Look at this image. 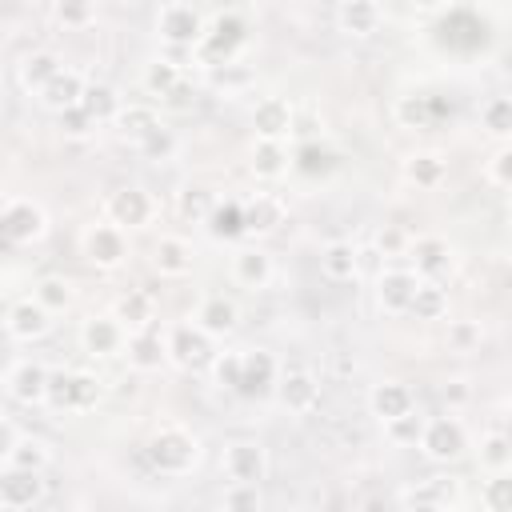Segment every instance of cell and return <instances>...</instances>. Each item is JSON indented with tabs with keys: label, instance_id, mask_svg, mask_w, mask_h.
<instances>
[{
	"label": "cell",
	"instance_id": "1",
	"mask_svg": "<svg viewBox=\"0 0 512 512\" xmlns=\"http://www.w3.org/2000/svg\"><path fill=\"white\" fill-rule=\"evenodd\" d=\"M144 460L160 476H188L200 464V440L180 424H164V428H156L148 436Z\"/></svg>",
	"mask_w": 512,
	"mask_h": 512
},
{
	"label": "cell",
	"instance_id": "2",
	"mask_svg": "<svg viewBox=\"0 0 512 512\" xmlns=\"http://www.w3.org/2000/svg\"><path fill=\"white\" fill-rule=\"evenodd\" d=\"M248 44V24L240 12H216L212 20H204V36H200V56L204 64L220 68V64H232L240 56V48Z\"/></svg>",
	"mask_w": 512,
	"mask_h": 512
},
{
	"label": "cell",
	"instance_id": "3",
	"mask_svg": "<svg viewBox=\"0 0 512 512\" xmlns=\"http://www.w3.org/2000/svg\"><path fill=\"white\" fill-rule=\"evenodd\" d=\"M104 396V380L80 368H64V372H48V396L44 404L60 408V412H88L96 408Z\"/></svg>",
	"mask_w": 512,
	"mask_h": 512
},
{
	"label": "cell",
	"instance_id": "4",
	"mask_svg": "<svg viewBox=\"0 0 512 512\" xmlns=\"http://www.w3.org/2000/svg\"><path fill=\"white\" fill-rule=\"evenodd\" d=\"M416 448H420L432 464H456V460L468 452V428H464L456 416H448V412H444V416H432V420H424Z\"/></svg>",
	"mask_w": 512,
	"mask_h": 512
},
{
	"label": "cell",
	"instance_id": "5",
	"mask_svg": "<svg viewBox=\"0 0 512 512\" xmlns=\"http://www.w3.org/2000/svg\"><path fill=\"white\" fill-rule=\"evenodd\" d=\"M164 348H168V360H172L176 368H184V372H208L212 360H216L212 336H208L204 328H196V324H176V328L168 332Z\"/></svg>",
	"mask_w": 512,
	"mask_h": 512
},
{
	"label": "cell",
	"instance_id": "6",
	"mask_svg": "<svg viewBox=\"0 0 512 512\" xmlns=\"http://www.w3.org/2000/svg\"><path fill=\"white\" fill-rule=\"evenodd\" d=\"M272 392H276L280 408H288V412H296V416H304V412H312V408L320 404V380H316V372L304 368V364H284V368L276 372Z\"/></svg>",
	"mask_w": 512,
	"mask_h": 512
},
{
	"label": "cell",
	"instance_id": "7",
	"mask_svg": "<svg viewBox=\"0 0 512 512\" xmlns=\"http://www.w3.org/2000/svg\"><path fill=\"white\" fill-rule=\"evenodd\" d=\"M80 252H84V260H88L92 268L112 272V268H120V264L128 260V236H124L120 224L104 220V224H92V228L80 236Z\"/></svg>",
	"mask_w": 512,
	"mask_h": 512
},
{
	"label": "cell",
	"instance_id": "8",
	"mask_svg": "<svg viewBox=\"0 0 512 512\" xmlns=\"http://www.w3.org/2000/svg\"><path fill=\"white\" fill-rule=\"evenodd\" d=\"M220 468L228 484H264L268 480V448L260 440H232L224 444Z\"/></svg>",
	"mask_w": 512,
	"mask_h": 512
},
{
	"label": "cell",
	"instance_id": "9",
	"mask_svg": "<svg viewBox=\"0 0 512 512\" xmlns=\"http://www.w3.org/2000/svg\"><path fill=\"white\" fill-rule=\"evenodd\" d=\"M156 32H160V40L168 48H196L200 36H204V16L192 4L172 0V4H164L156 12Z\"/></svg>",
	"mask_w": 512,
	"mask_h": 512
},
{
	"label": "cell",
	"instance_id": "10",
	"mask_svg": "<svg viewBox=\"0 0 512 512\" xmlns=\"http://www.w3.org/2000/svg\"><path fill=\"white\" fill-rule=\"evenodd\" d=\"M0 232H4L12 244H32V240H40V236L48 232V216H44V208H40L36 200L16 196V200H8V204L0 208Z\"/></svg>",
	"mask_w": 512,
	"mask_h": 512
},
{
	"label": "cell",
	"instance_id": "11",
	"mask_svg": "<svg viewBox=\"0 0 512 512\" xmlns=\"http://www.w3.org/2000/svg\"><path fill=\"white\" fill-rule=\"evenodd\" d=\"M124 344H128V328L116 320V312H108V316H88V320L80 324V348H84L92 360H112V356L124 352Z\"/></svg>",
	"mask_w": 512,
	"mask_h": 512
},
{
	"label": "cell",
	"instance_id": "12",
	"mask_svg": "<svg viewBox=\"0 0 512 512\" xmlns=\"http://www.w3.org/2000/svg\"><path fill=\"white\" fill-rule=\"evenodd\" d=\"M104 212H108L112 224H120V228L128 232V228H144V224L152 220L156 200H152L140 184H124V188H116V192L104 200Z\"/></svg>",
	"mask_w": 512,
	"mask_h": 512
},
{
	"label": "cell",
	"instance_id": "13",
	"mask_svg": "<svg viewBox=\"0 0 512 512\" xmlns=\"http://www.w3.org/2000/svg\"><path fill=\"white\" fill-rule=\"evenodd\" d=\"M44 492H48L44 472L16 468V464L0 468V508H32L44 500Z\"/></svg>",
	"mask_w": 512,
	"mask_h": 512
},
{
	"label": "cell",
	"instance_id": "14",
	"mask_svg": "<svg viewBox=\"0 0 512 512\" xmlns=\"http://www.w3.org/2000/svg\"><path fill=\"white\" fill-rule=\"evenodd\" d=\"M48 328H52V312H48L40 300H32V296L8 304V312H4V332H8L12 340H24V344L44 340Z\"/></svg>",
	"mask_w": 512,
	"mask_h": 512
},
{
	"label": "cell",
	"instance_id": "15",
	"mask_svg": "<svg viewBox=\"0 0 512 512\" xmlns=\"http://www.w3.org/2000/svg\"><path fill=\"white\" fill-rule=\"evenodd\" d=\"M400 508H456L460 504V480L452 476H432V480H420V484H408L400 488L396 496Z\"/></svg>",
	"mask_w": 512,
	"mask_h": 512
},
{
	"label": "cell",
	"instance_id": "16",
	"mask_svg": "<svg viewBox=\"0 0 512 512\" xmlns=\"http://www.w3.org/2000/svg\"><path fill=\"white\" fill-rule=\"evenodd\" d=\"M4 384H8V396H12L16 404L36 408V404H44V396H48V368H44L40 360H16V364L8 368V376H4Z\"/></svg>",
	"mask_w": 512,
	"mask_h": 512
},
{
	"label": "cell",
	"instance_id": "17",
	"mask_svg": "<svg viewBox=\"0 0 512 512\" xmlns=\"http://www.w3.org/2000/svg\"><path fill=\"white\" fill-rule=\"evenodd\" d=\"M228 272H232V280H236L240 288H248V292H260V288H268V284H272V276H276V264H272V256H268L264 248L248 244V248H236V252H232V260H228Z\"/></svg>",
	"mask_w": 512,
	"mask_h": 512
},
{
	"label": "cell",
	"instance_id": "18",
	"mask_svg": "<svg viewBox=\"0 0 512 512\" xmlns=\"http://www.w3.org/2000/svg\"><path fill=\"white\" fill-rule=\"evenodd\" d=\"M276 372H280V364H276V356L268 348H248V352H240V384H236V392L240 396H264L276 384Z\"/></svg>",
	"mask_w": 512,
	"mask_h": 512
},
{
	"label": "cell",
	"instance_id": "19",
	"mask_svg": "<svg viewBox=\"0 0 512 512\" xmlns=\"http://www.w3.org/2000/svg\"><path fill=\"white\" fill-rule=\"evenodd\" d=\"M336 164H340V152L328 144V140H296V148H292V172H300V176H308V180H324V176H332L336 172Z\"/></svg>",
	"mask_w": 512,
	"mask_h": 512
},
{
	"label": "cell",
	"instance_id": "20",
	"mask_svg": "<svg viewBox=\"0 0 512 512\" xmlns=\"http://www.w3.org/2000/svg\"><path fill=\"white\" fill-rule=\"evenodd\" d=\"M404 256L412 260V272H416V276L436 280V276H444L448 264H452V244H448L444 236H416V240H408V252H404Z\"/></svg>",
	"mask_w": 512,
	"mask_h": 512
},
{
	"label": "cell",
	"instance_id": "21",
	"mask_svg": "<svg viewBox=\"0 0 512 512\" xmlns=\"http://www.w3.org/2000/svg\"><path fill=\"white\" fill-rule=\"evenodd\" d=\"M288 220V204L276 192H256L244 200V236H268Z\"/></svg>",
	"mask_w": 512,
	"mask_h": 512
},
{
	"label": "cell",
	"instance_id": "22",
	"mask_svg": "<svg viewBox=\"0 0 512 512\" xmlns=\"http://www.w3.org/2000/svg\"><path fill=\"white\" fill-rule=\"evenodd\" d=\"M196 328H204L212 340H220V336H232L236 332V324H240V308H236V300L232 296H224V292H212V296H204L200 300V308H196V320H192Z\"/></svg>",
	"mask_w": 512,
	"mask_h": 512
},
{
	"label": "cell",
	"instance_id": "23",
	"mask_svg": "<svg viewBox=\"0 0 512 512\" xmlns=\"http://www.w3.org/2000/svg\"><path fill=\"white\" fill-rule=\"evenodd\" d=\"M420 280L424 276H416L412 268H384L376 276V304L384 312H408V300H412V292H416Z\"/></svg>",
	"mask_w": 512,
	"mask_h": 512
},
{
	"label": "cell",
	"instance_id": "24",
	"mask_svg": "<svg viewBox=\"0 0 512 512\" xmlns=\"http://www.w3.org/2000/svg\"><path fill=\"white\" fill-rule=\"evenodd\" d=\"M368 408H372V416L380 424H388V420H396V416H404V412L416 408V392L404 380H380L368 392Z\"/></svg>",
	"mask_w": 512,
	"mask_h": 512
},
{
	"label": "cell",
	"instance_id": "25",
	"mask_svg": "<svg viewBox=\"0 0 512 512\" xmlns=\"http://www.w3.org/2000/svg\"><path fill=\"white\" fill-rule=\"evenodd\" d=\"M336 24H340L344 36H352V40H368V36L380 32L384 12H380L376 0H340V8H336Z\"/></svg>",
	"mask_w": 512,
	"mask_h": 512
},
{
	"label": "cell",
	"instance_id": "26",
	"mask_svg": "<svg viewBox=\"0 0 512 512\" xmlns=\"http://www.w3.org/2000/svg\"><path fill=\"white\" fill-rule=\"evenodd\" d=\"M192 264H196V252H192V244H188L184 236H160V240H156V248H152V268H156L160 276L180 280V276L192 272Z\"/></svg>",
	"mask_w": 512,
	"mask_h": 512
},
{
	"label": "cell",
	"instance_id": "27",
	"mask_svg": "<svg viewBox=\"0 0 512 512\" xmlns=\"http://www.w3.org/2000/svg\"><path fill=\"white\" fill-rule=\"evenodd\" d=\"M292 156H288V144L284 140H268V136H256L252 152H248V168L256 180H280L288 172Z\"/></svg>",
	"mask_w": 512,
	"mask_h": 512
},
{
	"label": "cell",
	"instance_id": "28",
	"mask_svg": "<svg viewBox=\"0 0 512 512\" xmlns=\"http://www.w3.org/2000/svg\"><path fill=\"white\" fill-rule=\"evenodd\" d=\"M320 272L336 284H348L360 276V248L352 240H328L320 248Z\"/></svg>",
	"mask_w": 512,
	"mask_h": 512
},
{
	"label": "cell",
	"instance_id": "29",
	"mask_svg": "<svg viewBox=\"0 0 512 512\" xmlns=\"http://www.w3.org/2000/svg\"><path fill=\"white\" fill-rule=\"evenodd\" d=\"M80 92H84V76H80L76 68H60V72L36 92V100H40L48 112H64V108L80 104Z\"/></svg>",
	"mask_w": 512,
	"mask_h": 512
},
{
	"label": "cell",
	"instance_id": "30",
	"mask_svg": "<svg viewBox=\"0 0 512 512\" xmlns=\"http://www.w3.org/2000/svg\"><path fill=\"white\" fill-rule=\"evenodd\" d=\"M124 356L136 372H156L164 360H168V348L160 340V332L152 328H140V332H128V344H124Z\"/></svg>",
	"mask_w": 512,
	"mask_h": 512
},
{
	"label": "cell",
	"instance_id": "31",
	"mask_svg": "<svg viewBox=\"0 0 512 512\" xmlns=\"http://www.w3.org/2000/svg\"><path fill=\"white\" fill-rule=\"evenodd\" d=\"M288 124H292V104H288V100H280V96L256 100V108H252V128H256V136L284 140V136H288Z\"/></svg>",
	"mask_w": 512,
	"mask_h": 512
},
{
	"label": "cell",
	"instance_id": "32",
	"mask_svg": "<svg viewBox=\"0 0 512 512\" xmlns=\"http://www.w3.org/2000/svg\"><path fill=\"white\" fill-rule=\"evenodd\" d=\"M116 320L128 328V332H140V328H152L156 320V296L148 288H128L120 300H116Z\"/></svg>",
	"mask_w": 512,
	"mask_h": 512
},
{
	"label": "cell",
	"instance_id": "33",
	"mask_svg": "<svg viewBox=\"0 0 512 512\" xmlns=\"http://www.w3.org/2000/svg\"><path fill=\"white\" fill-rule=\"evenodd\" d=\"M392 116H396L400 128H432L436 116H440V104L428 92H408V96H396Z\"/></svg>",
	"mask_w": 512,
	"mask_h": 512
},
{
	"label": "cell",
	"instance_id": "34",
	"mask_svg": "<svg viewBox=\"0 0 512 512\" xmlns=\"http://www.w3.org/2000/svg\"><path fill=\"white\" fill-rule=\"evenodd\" d=\"M60 68H64V64H60V56H56L52 48H36V52H28V56L16 64V76H20V88H24V92H40Z\"/></svg>",
	"mask_w": 512,
	"mask_h": 512
},
{
	"label": "cell",
	"instance_id": "35",
	"mask_svg": "<svg viewBox=\"0 0 512 512\" xmlns=\"http://www.w3.org/2000/svg\"><path fill=\"white\" fill-rule=\"evenodd\" d=\"M120 92L108 84V80H84V92H80V108L96 120V124H112L116 112H120Z\"/></svg>",
	"mask_w": 512,
	"mask_h": 512
},
{
	"label": "cell",
	"instance_id": "36",
	"mask_svg": "<svg viewBox=\"0 0 512 512\" xmlns=\"http://www.w3.org/2000/svg\"><path fill=\"white\" fill-rule=\"evenodd\" d=\"M444 176H448V164H444L440 152H412V156L404 160V180L416 184V188H424V192L440 188Z\"/></svg>",
	"mask_w": 512,
	"mask_h": 512
},
{
	"label": "cell",
	"instance_id": "37",
	"mask_svg": "<svg viewBox=\"0 0 512 512\" xmlns=\"http://www.w3.org/2000/svg\"><path fill=\"white\" fill-rule=\"evenodd\" d=\"M204 228L212 240H240L244 236V200H216Z\"/></svg>",
	"mask_w": 512,
	"mask_h": 512
},
{
	"label": "cell",
	"instance_id": "38",
	"mask_svg": "<svg viewBox=\"0 0 512 512\" xmlns=\"http://www.w3.org/2000/svg\"><path fill=\"white\" fill-rule=\"evenodd\" d=\"M180 80H184V68H180L172 56H152V60L144 64V72H140L144 92H148V96H160V100H164Z\"/></svg>",
	"mask_w": 512,
	"mask_h": 512
},
{
	"label": "cell",
	"instance_id": "39",
	"mask_svg": "<svg viewBox=\"0 0 512 512\" xmlns=\"http://www.w3.org/2000/svg\"><path fill=\"white\" fill-rule=\"evenodd\" d=\"M160 124V112L152 108V104H120V112H116V120H112V128L124 136V140H140V136H148L152 128Z\"/></svg>",
	"mask_w": 512,
	"mask_h": 512
},
{
	"label": "cell",
	"instance_id": "40",
	"mask_svg": "<svg viewBox=\"0 0 512 512\" xmlns=\"http://www.w3.org/2000/svg\"><path fill=\"white\" fill-rule=\"evenodd\" d=\"M408 316H416V320H444L448 316V292H444V284L420 280L416 292H412V300H408Z\"/></svg>",
	"mask_w": 512,
	"mask_h": 512
},
{
	"label": "cell",
	"instance_id": "41",
	"mask_svg": "<svg viewBox=\"0 0 512 512\" xmlns=\"http://www.w3.org/2000/svg\"><path fill=\"white\" fill-rule=\"evenodd\" d=\"M480 468L484 472H512V440L504 428H488L480 436Z\"/></svg>",
	"mask_w": 512,
	"mask_h": 512
},
{
	"label": "cell",
	"instance_id": "42",
	"mask_svg": "<svg viewBox=\"0 0 512 512\" xmlns=\"http://www.w3.org/2000/svg\"><path fill=\"white\" fill-rule=\"evenodd\" d=\"M4 464H16V468H32V472H44L52 464V448L40 440V436H16V444L8 448Z\"/></svg>",
	"mask_w": 512,
	"mask_h": 512
},
{
	"label": "cell",
	"instance_id": "43",
	"mask_svg": "<svg viewBox=\"0 0 512 512\" xmlns=\"http://www.w3.org/2000/svg\"><path fill=\"white\" fill-rule=\"evenodd\" d=\"M32 300H40V304L56 316V312H68V308H72L76 292H72V280H64V276H40V280L32 284Z\"/></svg>",
	"mask_w": 512,
	"mask_h": 512
},
{
	"label": "cell",
	"instance_id": "44",
	"mask_svg": "<svg viewBox=\"0 0 512 512\" xmlns=\"http://www.w3.org/2000/svg\"><path fill=\"white\" fill-rule=\"evenodd\" d=\"M212 204H216V192L204 188V184H188V188H180V196H176V212H180V220H188V224H204L208 212H212Z\"/></svg>",
	"mask_w": 512,
	"mask_h": 512
},
{
	"label": "cell",
	"instance_id": "45",
	"mask_svg": "<svg viewBox=\"0 0 512 512\" xmlns=\"http://www.w3.org/2000/svg\"><path fill=\"white\" fill-rule=\"evenodd\" d=\"M480 128L496 140H508L512 136V100L508 96H488L480 104Z\"/></svg>",
	"mask_w": 512,
	"mask_h": 512
},
{
	"label": "cell",
	"instance_id": "46",
	"mask_svg": "<svg viewBox=\"0 0 512 512\" xmlns=\"http://www.w3.org/2000/svg\"><path fill=\"white\" fill-rule=\"evenodd\" d=\"M96 0H56V8H52V16H56V24L60 28H68V32H80V28H88V24H96Z\"/></svg>",
	"mask_w": 512,
	"mask_h": 512
},
{
	"label": "cell",
	"instance_id": "47",
	"mask_svg": "<svg viewBox=\"0 0 512 512\" xmlns=\"http://www.w3.org/2000/svg\"><path fill=\"white\" fill-rule=\"evenodd\" d=\"M176 148H180V140H176V132H172L168 124H156L148 136L136 140V152H140L144 160H172Z\"/></svg>",
	"mask_w": 512,
	"mask_h": 512
},
{
	"label": "cell",
	"instance_id": "48",
	"mask_svg": "<svg viewBox=\"0 0 512 512\" xmlns=\"http://www.w3.org/2000/svg\"><path fill=\"white\" fill-rule=\"evenodd\" d=\"M480 504H484V512H508L512 508V480H508V472H488V480L480 484Z\"/></svg>",
	"mask_w": 512,
	"mask_h": 512
},
{
	"label": "cell",
	"instance_id": "49",
	"mask_svg": "<svg viewBox=\"0 0 512 512\" xmlns=\"http://www.w3.org/2000/svg\"><path fill=\"white\" fill-rule=\"evenodd\" d=\"M420 428H424V416H420L416 408L384 424V432H388V440H392V444H400V448H416V440H420Z\"/></svg>",
	"mask_w": 512,
	"mask_h": 512
},
{
	"label": "cell",
	"instance_id": "50",
	"mask_svg": "<svg viewBox=\"0 0 512 512\" xmlns=\"http://www.w3.org/2000/svg\"><path fill=\"white\" fill-rule=\"evenodd\" d=\"M220 504L232 508V512H256L264 504V496H260V484H228Z\"/></svg>",
	"mask_w": 512,
	"mask_h": 512
},
{
	"label": "cell",
	"instance_id": "51",
	"mask_svg": "<svg viewBox=\"0 0 512 512\" xmlns=\"http://www.w3.org/2000/svg\"><path fill=\"white\" fill-rule=\"evenodd\" d=\"M56 124H60V132H64V136H72V140H84V136H92V132H96V120H92L80 104H72V108H64V112H56Z\"/></svg>",
	"mask_w": 512,
	"mask_h": 512
},
{
	"label": "cell",
	"instance_id": "52",
	"mask_svg": "<svg viewBox=\"0 0 512 512\" xmlns=\"http://www.w3.org/2000/svg\"><path fill=\"white\" fill-rule=\"evenodd\" d=\"M212 380H216V388H224V392H236V384H240V352H216V360H212Z\"/></svg>",
	"mask_w": 512,
	"mask_h": 512
},
{
	"label": "cell",
	"instance_id": "53",
	"mask_svg": "<svg viewBox=\"0 0 512 512\" xmlns=\"http://www.w3.org/2000/svg\"><path fill=\"white\" fill-rule=\"evenodd\" d=\"M484 176H488V184L492 188H508L512 184V148L500 140V148L492 152V160L484 164Z\"/></svg>",
	"mask_w": 512,
	"mask_h": 512
},
{
	"label": "cell",
	"instance_id": "54",
	"mask_svg": "<svg viewBox=\"0 0 512 512\" xmlns=\"http://www.w3.org/2000/svg\"><path fill=\"white\" fill-rule=\"evenodd\" d=\"M448 348H452V352H472V348H480V324H476V320H456V324H448Z\"/></svg>",
	"mask_w": 512,
	"mask_h": 512
},
{
	"label": "cell",
	"instance_id": "55",
	"mask_svg": "<svg viewBox=\"0 0 512 512\" xmlns=\"http://www.w3.org/2000/svg\"><path fill=\"white\" fill-rule=\"evenodd\" d=\"M320 128H324V120H316V112H312V108H292L288 136H296V140H316V136H320Z\"/></svg>",
	"mask_w": 512,
	"mask_h": 512
},
{
	"label": "cell",
	"instance_id": "56",
	"mask_svg": "<svg viewBox=\"0 0 512 512\" xmlns=\"http://www.w3.org/2000/svg\"><path fill=\"white\" fill-rule=\"evenodd\" d=\"M376 248H380L384 256H404V252H408V232H404L400 224H384V228L376 232Z\"/></svg>",
	"mask_w": 512,
	"mask_h": 512
},
{
	"label": "cell",
	"instance_id": "57",
	"mask_svg": "<svg viewBox=\"0 0 512 512\" xmlns=\"http://www.w3.org/2000/svg\"><path fill=\"white\" fill-rule=\"evenodd\" d=\"M440 396H444L448 404H460V400H468V388H464V380H452V384L440 388Z\"/></svg>",
	"mask_w": 512,
	"mask_h": 512
},
{
	"label": "cell",
	"instance_id": "58",
	"mask_svg": "<svg viewBox=\"0 0 512 512\" xmlns=\"http://www.w3.org/2000/svg\"><path fill=\"white\" fill-rule=\"evenodd\" d=\"M16 436H20V432H16V428H12V424H8L4 416H0V460L8 456V448L16 444Z\"/></svg>",
	"mask_w": 512,
	"mask_h": 512
},
{
	"label": "cell",
	"instance_id": "59",
	"mask_svg": "<svg viewBox=\"0 0 512 512\" xmlns=\"http://www.w3.org/2000/svg\"><path fill=\"white\" fill-rule=\"evenodd\" d=\"M444 0H416V8H440Z\"/></svg>",
	"mask_w": 512,
	"mask_h": 512
},
{
	"label": "cell",
	"instance_id": "60",
	"mask_svg": "<svg viewBox=\"0 0 512 512\" xmlns=\"http://www.w3.org/2000/svg\"><path fill=\"white\" fill-rule=\"evenodd\" d=\"M4 292H8V284H4V272H0V300H4Z\"/></svg>",
	"mask_w": 512,
	"mask_h": 512
},
{
	"label": "cell",
	"instance_id": "61",
	"mask_svg": "<svg viewBox=\"0 0 512 512\" xmlns=\"http://www.w3.org/2000/svg\"><path fill=\"white\" fill-rule=\"evenodd\" d=\"M4 356H8V348H4V336H0V364H4Z\"/></svg>",
	"mask_w": 512,
	"mask_h": 512
},
{
	"label": "cell",
	"instance_id": "62",
	"mask_svg": "<svg viewBox=\"0 0 512 512\" xmlns=\"http://www.w3.org/2000/svg\"><path fill=\"white\" fill-rule=\"evenodd\" d=\"M0 96H4V76H0Z\"/></svg>",
	"mask_w": 512,
	"mask_h": 512
},
{
	"label": "cell",
	"instance_id": "63",
	"mask_svg": "<svg viewBox=\"0 0 512 512\" xmlns=\"http://www.w3.org/2000/svg\"><path fill=\"white\" fill-rule=\"evenodd\" d=\"M0 416H4V412H0Z\"/></svg>",
	"mask_w": 512,
	"mask_h": 512
}]
</instances>
